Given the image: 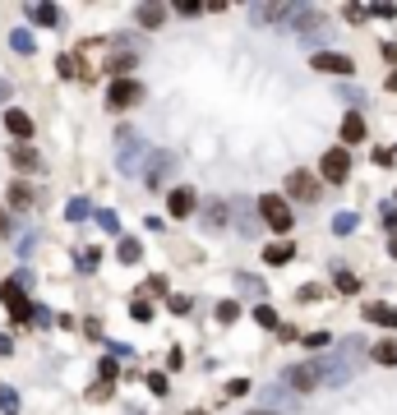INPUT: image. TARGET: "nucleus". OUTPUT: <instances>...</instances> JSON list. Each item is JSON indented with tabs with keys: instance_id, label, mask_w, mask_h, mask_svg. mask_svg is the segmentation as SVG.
Instances as JSON below:
<instances>
[{
	"instance_id": "cd10ccee",
	"label": "nucleus",
	"mask_w": 397,
	"mask_h": 415,
	"mask_svg": "<svg viewBox=\"0 0 397 415\" xmlns=\"http://www.w3.org/2000/svg\"><path fill=\"white\" fill-rule=\"evenodd\" d=\"M236 286H240V291H264V282L249 277V272H236Z\"/></svg>"
},
{
	"instance_id": "58836bf2",
	"label": "nucleus",
	"mask_w": 397,
	"mask_h": 415,
	"mask_svg": "<svg viewBox=\"0 0 397 415\" xmlns=\"http://www.w3.org/2000/svg\"><path fill=\"white\" fill-rule=\"evenodd\" d=\"M388 88H393V93H397V74H393V78H388Z\"/></svg>"
},
{
	"instance_id": "ea45409f",
	"label": "nucleus",
	"mask_w": 397,
	"mask_h": 415,
	"mask_svg": "<svg viewBox=\"0 0 397 415\" xmlns=\"http://www.w3.org/2000/svg\"><path fill=\"white\" fill-rule=\"evenodd\" d=\"M388 254H393V259H397V240H393V245H388Z\"/></svg>"
},
{
	"instance_id": "4be33fe9",
	"label": "nucleus",
	"mask_w": 397,
	"mask_h": 415,
	"mask_svg": "<svg viewBox=\"0 0 397 415\" xmlns=\"http://www.w3.org/2000/svg\"><path fill=\"white\" fill-rule=\"evenodd\" d=\"M333 231H337V235H351V231H356V212H337V217H333Z\"/></svg>"
},
{
	"instance_id": "dca6fc26",
	"label": "nucleus",
	"mask_w": 397,
	"mask_h": 415,
	"mask_svg": "<svg viewBox=\"0 0 397 415\" xmlns=\"http://www.w3.org/2000/svg\"><path fill=\"white\" fill-rule=\"evenodd\" d=\"M134 19H139L143 28H158L162 19H167V9H162V5H139V9H134Z\"/></svg>"
},
{
	"instance_id": "c85d7f7f",
	"label": "nucleus",
	"mask_w": 397,
	"mask_h": 415,
	"mask_svg": "<svg viewBox=\"0 0 397 415\" xmlns=\"http://www.w3.org/2000/svg\"><path fill=\"white\" fill-rule=\"evenodd\" d=\"M130 314H134L139 323H148V319H153V304H148V300H134V304H130Z\"/></svg>"
},
{
	"instance_id": "e433bc0d",
	"label": "nucleus",
	"mask_w": 397,
	"mask_h": 415,
	"mask_svg": "<svg viewBox=\"0 0 397 415\" xmlns=\"http://www.w3.org/2000/svg\"><path fill=\"white\" fill-rule=\"evenodd\" d=\"M383 226H388V231L397 235V208H383Z\"/></svg>"
},
{
	"instance_id": "7ed1b4c3",
	"label": "nucleus",
	"mask_w": 397,
	"mask_h": 415,
	"mask_svg": "<svg viewBox=\"0 0 397 415\" xmlns=\"http://www.w3.org/2000/svg\"><path fill=\"white\" fill-rule=\"evenodd\" d=\"M143 97V88L134 83V78H115L111 88H106V106H111V111H125V106H134Z\"/></svg>"
},
{
	"instance_id": "f704fd0d",
	"label": "nucleus",
	"mask_w": 397,
	"mask_h": 415,
	"mask_svg": "<svg viewBox=\"0 0 397 415\" xmlns=\"http://www.w3.org/2000/svg\"><path fill=\"white\" fill-rule=\"evenodd\" d=\"M88 397H93V401H106V397H111V383H98V388H93Z\"/></svg>"
},
{
	"instance_id": "b1692460",
	"label": "nucleus",
	"mask_w": 397,
	"mask_h": 415,
	"mask_svg": "<svg viewBox=\"0 0 397 415\" xmlns=\"http://www.w3.org/2000/svg\"><path fill=\"white\" fill-rule=\"evenodd\" d=\"M236 319H240V304L236 300H222L217 304V323H236Z\"/></svg>"
},
{
	"instance_id": "c756f323",
	"label": "nucleus",
	"mask_w": 397,
	"mask_h": 415,
	"mask_svg": "<svg viewBox=\"0 0 397 415\" xmlns=\"http://www.w3.org/2000/svg\"><path fill=\"white\" fill-rule=\"evenodd\" d=\"M98 226H102V231H120V217H115V212H106V208H102V212H98Z\"/></svg>"
},
{
	"instance_id": "f03ea898",
	"label": "nucleus",
	"mask_w": 397,
	"mask_h": 415,
	"mask_svg": "<svg viewBox=\"0 0 397 415\" xmlns=\"http://www.w3.org/2000/svg\"><path fill=\"white\" fill-rule=\"evenodd\" d=\"M319 175H324L328 185H346V175H351V153H346V148H328V153L319 157Z\"/></svg>"
},
{
	"instance_id": "7c9ffc66",
	"label": "nucleus",
	"mask_w": 397,
	"mask_h": 415,
	"mask_svg": "<svg viewBox=\"0 0 397 415\" xmlns=\"http://www.w3.org/2000/svg\"><path fill=\"white\" fill-rule=\"evenodd\" d=\"M143 291H148V295H167V277H148V282H143Z\"/></svg>"
},
{
	"instance_id": "a19ab883",
	"label": "nucleus",
	"mask_w": 397,
	"mask_h": 415,
	"mask_svg": "<svg viewBox=\"0 0 397 415\" xmlns=\"http://www.w3.org/2000/svg\"><path fill=\"white\" fill-rule=\"evenodd\" d=\"M259 415H273V411H259Z\"/></svg>"
},
{
	"instance_id": "9b49d317",
	"label": "nucleus",
	"mask_w": 397,
	"mask_h": 415,
	"mask_svg": "<svg viewBox=\"0 0 397 415\" xmlns=\"http://www.w3.org/2000/svg\"><path fill=\"white\" fill-rule=\"evenodd\" d=\"M9 162H14L19 171H37V166H42V157H37L28 143H14V148H9Z\"/></svg>"
},
{
	"instance_id": "1a4fd4ad",
	"label": "nucleus",
	"mask_w": 397,
	"mask_h": 415,
	"mask_svg": "<svg viewBox=\"0 0 397 415\" xmlns=\"http://www.w3.org/2000/svg\"><path fill=\"white\" fill-rule=\"evenodd\" d=\"M5 130L14 134V138H33V121H28L19 106H9V111H5Z\"/></svg>"
},
{
	"instance_id": "39448f33",
	"label": "nucleus",
	"mask_w": 397,
	"mask_h": 415,
	"mask_svg": "<svg viewBox=\"0 0 397 415\" xmlns=\"http://www.w3.org/2000/svg\"><path fill=\"white\" fill-rule=\"evenodd\" d=\"M309 69H324V74H351L356 61H351V56H337V51H319V56H309Z\"/></svg>"
},
{
	"instance_id": "412c9836",
	"label": "nucleus",
	"mask_w": 397,
	"mask_h": 415,
	"mask_svg": "<svg viewBox=\"0 0 397 415\" xmlns=\"http://www.w3.org/2000/svg\"><path fill=\"white\" fill-rule=\"evenodd\" d=\"M254 323H259V328H277V309H273V304H259V309H254Z\"/></svg>"
},
{
	"instance_id": "4c0bfd02",
	"label": "nucleus",
	"mask_w": 397,
	"mask_h": 415,
	"mask_svg": "<svg viewBox=\"0 0 397 415\" xmlns=\"http://www.w3.org/2000/svg\"><path fill=\"white\" fill-rule=\"evenodd\" d=\"M9 231V217H5V208H0V235H5Z\"/></svg>"
},
{
	"instance_id": "0eeeda50",
	"label": "nucleus",
	"mask_w": 397,
	"mask_h": 415,
	"mask_svg": "<svg viewBox=\"0 0 397 415\" xmlns=\"http://www.w3.org/2000/svg\"><path fill=\"white\" fill-rule=\"evenodd\" d=\"M167 208H171V217H190V212H195V190H190V185H176Z\"/></svg>"
},
{
	"instance_id": "bb28decb",
	"label": "nucleus",
	"mask_w": 397,
	"mask_h": 415,
	"mask_svg": "<svg viewBox=\"0 0 397 415\" xmlns=\"http://www.w3.org/2000/svg\"><path fill=\"white\" fill-rule=\"evenodd\" d=\"M98 369H102V383H115V374H120V364L106 355V360H98Z\"/></svg>"
},
{
	"instance_id": "72a5a7b5",
	"label": "nucleus",
	"mask_w": 397,
	"mask_h": 415,
	"mask_svg": "<svg viewBox=\"0 0 397 415\" xmlns=\"http://www.w3.org/2000/svg\"><path fill=\"white\" fill-rule=\"evenodd\" d=\"M171 309H176V314H190V295H171Z\"/></svg>"
},
{
	"instance_id": "2f4dec72",
	"label": "nucleus",
	"mask_w": 397,
	"mask_h": 415,
	"mask_svg": "<svg viewBox=\"0 0 397 415\" xmlns=\"http://www.w3.org/2000/svg\"><path fill=\"white\" fill-rule=\"evenodd\" d=\"M0 406H5V411H19V392L14 388H0Z\"/></svg>"
},
{
	"instance_id": "5701e85b",
	"label": "nucleus",
	"mask_w": 397,
	"mask_h": 415,
	"mask_svg": "<svg viewBox=\"0 0 397 415\" xmlns=\"http://www.w3.org/2000/svg\"><path fill=\"white\" fill-rule=\"evenodd\" d=\"M333 282H337V291H346V295L361 286V282H356V272H346V268H337V272H333Z\"/></svg>"
},
{
	"instance_id": "a211bd4d",
	"label": "nucleus",
	"mask_w": 397,
	"mask_h": 415,
	"mask_svg": "<svg viewBox=\"0 0 397 415\" xmlns=\"http://www.w3.org/2000/svg\"><path fill=\"white\" fill-rule=\"evenodd\" d=\"M65 217H70V222H88V217H98V212L88 208V199H70L65 203Z\"/></svg>"
},
{
	"instance_id": "2eb2a0df",
	"label": "nucleus",
	"mask_w": 397,
	"mask_h": 415,
	"mask_svg": "<svg viewBox=\"0 0 397 415\" xmlns=\"http://www.w3.org/2000/svg\"><path fill=\"white\" fill-rule=\"evenodd\" d=\"M171 162H176L171 153H153V162H148V185H153V190L162 185V171H171Z\"/></svg>"
},
{
	"instance_id": "f257e3e1",
	"label": "nucleus",
	"mask_w": 397,
	"mask_h": 415,
	"mask_svg": "<svg viewBox=\"0 0 397 415\" xmlns=\"http://www.w3.org/2000/svg\"><path fill=\"white\" fill-rule=\"evenodd\" d=\"M259 222H264V226H273V231L282 235V231H292V222H296V217H292V208H287L282 194H264V199H259Z\"/></svg>"
},
{
	"instance_id": "6ab92c4d",
	"label": "nucleus",
	"mask_w": 397,
	"mask_h": 415,
	"mask_svg": "<svg viewBox=\"0 0 397 415\" xmlns=\"http://www.w3.org/2000/svg\"><path fill=\"white\" fill-rule=\"evenodd\" d=\"M374 360H379V364H397V342H379V346H374Z\"/></svg>"
},
{
	"instance_id": "aec40b11",
	"label": "nucleus",
	"mask_w": 397,
	"mask_h": 415,
	"mask_svg": "<svg viewBox=\"0 0 397 415\" xmlns=\"http://www.w3.org/2000/svg\"><path fill=\"white\" fill-rule=\"evenodd\" d=\"M9 46H14L19 56H33V37H28L24 28H19V33H9Z\"/></svg>"
},
{
	"instance_id": "423d86ee",
	"label": "nucleus",
	"mask_w": 397,
	"mask_h": 415,
	"mask_svg": "<svg viewBox=\"0 0 397 415\" xmlns=\"http://www.w3.org/2000/svg\"><path fill=\"white\" fill-rule=\"evenodd\" d=\"M287 194L300 199V203H314L319 199V185L309 180V171H292V175H287Z\"/></svg>"
},
{
	"instance_id": "a878e982",
	"label": "nucleus",
	"mask_w": 397,
	"mask_h": 415,
	"mask_svg": "<svg viewBox=\"0 0 397 415\" xmlns=\"http://www.w3.org/2000/svg\"><path fill=\"white\" fill-rule=\"evenodd\" d=\"M98 259H102V250H93V245H88V250H79V268H83V272L98 268Z\"/></svg>"
},
{
	"instance_id": "20e7f679",
	"label": "nucleus",
	"mask_w": 397,
	"mask_h": 415,
	"mask_svg": "<svg viewBox=\"0 0 397 415\" xmlns=\"http://www.w3.org/2000/svg\"><path fill=\"white\" fill-rule=\"evenodd\" d=\"M319 379H328V374H324V360H314V364H296V369H287V383H292V388H300V392H309Z\"/></svg>"
},
{
	"instance_id": "9d476101",
	"label": "nucleus",
	"mask_w": 397,
	"mask_h": 415,
	"mask_svg": "<svg viewBox=\"0 0 397 415\" xmlns=\"http://www.w3.org/2000/svg\"><path fill=\"white\" fill-rule=\"evenodd\" d=\"M365 138V121H361V111H346L342 116V143L351 148V143H361Z\"/></svg>"
},
{
	"instance_id": "79ce46f5",
	"label": "nucleus",
	"mask_w": 397,
	"mask_h": 415,
	"mask_svg": "<svg viewBox=\"0 0 397 415\" xmlns=\"http://www.w3.org/2000/svg\"><path fill=\"white\" fill-rule=\"evenodd\" d=\"M0 97H5V88H0Z\"/></svg>"
},
{
	"instance_id": "f3484780",
	"label": "nucleus",
	"mask_w": 397,
	"mask_h": 415,
	"mask_svg": "<svg viewBox=\"0 0 397 415\" xmlns=\"http://www.w3.org/2000/svg\"><path fill=\"white\" fill-rule=\"evenodd\" d=\"M9 208H19V212H24V208H33V190H28L24 180L9 185Z\"/></svg>"
},
{
	"instance_id": "f8f14e48",
	"label": "nucleus",
	"mask_w": 397,
	"mask_h": 415,
	"mask_svg": "<svg viewBox=\"0 0 397 415\" xmlns=\"http://www.w3.org/2000/svg\"><path fill=\"white\" fill-rule=\"evenodd\" d=\"M365 319H370V323H383V328H397V309H393V304H379V300L365 304Z\"/></svg>"
},
{
	"instance_id": "6e6552de",
	"label": "nucleus",
	"mask_w": 397,
	"mask_h": 415,
	"mask_svg": "<svg viewBox=\"0 0 397 415\" xmlns=\"http://www.w3.org/2000/svg\"><path fill=\"white\" fill-rule=\"evenodd\" d=\"M292 259H296V245L292 240H277V245H268V250H264V263H268V268H287Z\"/></svg>"
},
{
	"instance_id": "393cba45",
	"label": "nucleus",
	"mask_w": 397,
	"mask_h": 415,
	"mask_svg": "<svg viewBox=\"0 0 397 415\" xmlns=\"http://www.w3.org/2000/svg\"><path fill=\"white\" fill-rule=\"evenodd\" d=\"M222 212H227L222 203H208V208H203V226H212V231H217V226H222Z\"/></svg>"
},
{
	"instance_id": "4468645a",
	"label": "nucleus",
	"mask_w": 397,
	"mask_h": 415,
	"mask_svg": "<svg viewBox=\"0 0 397 415\" xmlns=\"http://www.w3.org/2000/svg\"><path fill=\"white\" fill-rule=\"evenodd\" d=\"M28 19L42 24V28H56V24H61V9H56V5H28Z\"/></svg>"
},
{
	"instance_id": "ddd939ff",
	"label": "nucleus",
	"mask_w": 397,
	"mask_h": 415,
	"mask_svg": "<svg viewBox=\"0 0 397 415\" xmlns=\"http://www.w3.org/2000/svg\"><path fill=\"white\" fill-rule=\"evenodd\" d=\"M115 259H120V263H139V259H143V245L134 240V235H120V245H115Z\"/></svg>"
},
{
	"instance_id": "473e14b6",
	"label": "nucleus",
	"mask_w": 397,
	"mask_h": 415,
	"mask_svg": "<svg viewBox=\"0 0 397 415\" xmlns=\"http://www.w3.org/2000/svg\"><path fill=\"white\" fill-rule=\"evenodd\" d=\"M148 388L158 392V397H167V379H162V374H148Z\"/></svg>"
},
{
	"instance_id": "c9c22d12",
	"label": "nucleus",
	"mask_w": 397,
	"mask_h": 415,
	"mask_svg": "<svg viewBox=\"0 0 397 415\" xmlns=\"http://www.w3.org/2000/svg\"><path fill=\"white\" fill-rule=\"evenodd\" d=\"M370 14H374V19H393L397 9H393V5H370Z\"/></svg>"
}]
</instances>
